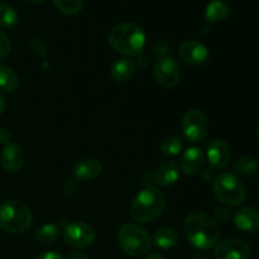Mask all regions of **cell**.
I'll list each match as a JSON object with an SVG mask.
<instances>
[{"mask_svg":"<svg viewBox=\"0 0 259 259\" xmlns=\"http://www.w3.org/2000/svg\"><path fill=\"white\" fill-rule=\"evenodd\" d=\"M101 163L95 158H83L73 166L72 174L80 181H93L101 174Z\"/></svg>","mask_w":259,"mask_h":259,"instance_id":"2e32d148","label":"cell"},{"mask_svg":"<svg viewBox=\"0 0 259 259\" xmlns=\"http://www.w3.org/2000/svg\"><path fill=\"white\" fill-rule=\"evenodd\" d=\"M250 248L244 240L230 238L218 243L214 252L215 259H248Z\"/></svg>","mask_w":259,"mask_h":259,"instance_id":"30bf717a","label":"cell"},{"mask_svg":"<svg viewBox=\"0 0 259 259\" xmlns=\"http://www.w3.org/2000/svg\"><path fill=\"white\" fill-rule=\"evenodd\" d=\"M4 109H5V100H4V98H3L2 94H0V114L4 111Z\"/></svg>","mask_w":259,"mask_h":259,"instance_id":"d6a6232c","label":"cell"},{"mask_svg":"<svg viewBox=\"0 0 259 259\" xmlns=\"http://www.w3.org/2000/svg\"><path fill=\"white\" fill-rule=\"evenodd\" d=\"M255 133H257V137H258V139H259V123H258V125H257V129H255Z\"/></svg>","mask_w":259,"mask_h":259,"instance_id":"e575fe53","label":"cell"},{"mask_svg":"<svg viewBox=\"0 0 259 259\" xmlns=\"http://www.w3.org/2000/svg\"><path fill=\"white\" fill-rule=\"evenodd\" d=\"M154 244L161 249H171L179 243V234L172 228H162L157 230L153 237Z\"/></svg>","mask_w":259,"mask_h":259,"instance_id":"d6986e66","label":"cell"},{"mask_svg":"<svg viewBox=\"0 0 259 259\" xmlns=\"http://www.w3.org/2000/svg\"><path fill=\"white\" fill-rule=\"evenodd\" d=\"M56 8L66 15H75L82 9L83 0H53Z\"/></svg>","mask_w":259,"mask_h":259,"instance_id":"484cf974","label":"cell"},{"mask_svg":"<svg viewBox=\"0 0 259 259\" xmlns=\"http://www.w3.org/2000/svg\"><path fill=\"white\" fill-rule=\"evenodd\" d=\"M18 24V15L10 5H0V27L4 29H13Z\"/></svg>","mask_w":259,"mask_h":259,"instance_id":"d4e9b609","label":"cell"},{"mask_svg":"<svg viewBox=\"0 0 259 259\" xmlns=\"http://www.w3.org/2000/svg\"><path fill=\"white\" fill-rule=\"evenodd\" d=\"M19 81L18 76L9 66H0V90L5 93H14Z\"/></svg>","mask_w":259,"mask_h":259,"instance_id":"7402d4cb","label":"cell"},{"mask_svg":"<svg viewBox=\"0 0 259 259\" xmlns=\"http://www.w3.org/2000/svg\"><path fill=\"white\" fill-rule=\"evenodd\" d=\"M118 242L125 254L141 258L148 254L152 248L148 233L137 224H125L119 229Z\"/></svg>","mask_w":259,"mask_h":259,"instance_id":"5b68a950","label":"cell"},{"mask_svg":"<svg viewBox=\"0 0 259 259\" xmlns=\"http://www.w3.org/2000/svg\"><path fill=\"white\" fill-rule=\"evenodd\" d=\"M184 233L186 239L194 248L207 250L218 244L220 228L218 223L204 211L191 212L184 222Z\"/></svg>","mask_w":259,"mask_h":259,"instance_id":"6da1fadb","label":"cell"},{"mask_svg":"<svg viewBox=\"0 0 259 259\" xmlns=\"http://www.w3.org/2000/svg\"><path fill=\"white\" fill-rule=\"evenodd\" d=\"M33 222L29 207L18 200H8L0 205V228L8 233L27 232Z\"/></svg>","mask_w":259,"mask_h":259,"instance_id":"277c9868","label":"cell"},{"mask_svg":"<svg viewBox=\"0 0 259 259\" xmlns=\"http://www.w3.org/2000/svg\"><path fill=\"white\" fill-rule=\"evenodd\" d=\"M214 194L227 206H239L245 201L247 190L237 175L223 172L214 181Z\"/></svg>","mask_w":259,"mask_h":259,"instance_id":"8992f818","label":"cell"},{"mask_svg":"<svg viewBox=\"0 0 259 259\" xmlns=\"http://www.w3.org/2000/svg\"><path fill=\"white\" fill-rule=\"evenodd\" d=\"M180 177V166L174 161H166L159 164L154 172V181L158 186L168 187Z\"/></svg>","mask_w":259,"mask_h":259,"instance_id":"e0dca14e","label":"cell"},{"mask_svg":"<svg viewBox=\"0 0 259 259\" xmlns=\"http://www.w3.org/2000/svg\"><path fill=\"white\" fill-rule=\"evenodd\" d=\"M144 259H164V258H163V255L158 254V253H152V254L147 255Z\"/></svg>","mask_w":259,"mask_h":259,"instance_id":"1f68e13d","label":"cell"},{"mask_svg":"<svg viewBox=\"0 0 259 259\" xmlns=\"http://www.w3.org/2000/svg\"><path fill=\"white\" fill-rule=\"evenodd\" d=\"M63 238L70 247L76 249H85L94 244L96 233L94 228L86 223L73 222L66 225Z\"/></svg>","mask_w":259,"mask_h":259,"instance_id":"ba28073f","label":"cell"},{"mask_svg":"<svg viewBox=\"0 0 259 259\" xmlns=\"http://www.w3.org/2000/svg\"><path fill=\"white\" fill-rule=\"evenodd\" d=\"M58 235H60V228L55 224H45L37 230L35 233V239L40 244H52L57 240Z\"/></svg>","mask_w":259,"mask_h":259,"instance_id":"cb8c5ba5","label":"cell"},{"mask_svg":"<svg viewBox=\"0 0 259 259\" xmlns=\"http://www.w3.org/2000/svg\"><path fill=\"white\" fill-rule=\"evenodd\" d=\"M184 148V139L177 136H171L164 138L159 144V151L163 156L174 157L181 153Z\"/></svg>","mask_w":259,"mask_h":259,"instance_id":"603a6c76","label":"cell"},{"mask_svg":"<svg viewBox=\"0 0 259 259\" xmlns=\"http://www.w3.org/2000/svg\"><path fill=\"white\" fill-rule=\"evenodd\" d=\"M27 2H29V3H42V2H45V0H27Z\"/></svg>","mask_w":259,"mask_h":259,"instance_id":"836d02e7","label":"cell"},{"mask_svg":"<svg viewBox=\"0 0 259 259\" xmlns=\"http://www.w3.org/2000/svg\"><path fill=\"white\" fill-rule=\"evenodd\" d=\"M10 48H12V45H10L9 38L4 32L0 30V62L9 56Z\"/></svg>","mask_w":259,"mask_h":259,"instance_id":"4316f807","label":"cell"},{"mask_svg":"<svg viewBox=\"0 0 259 259\" xmlns=\"http://www.w3.org/2000/svg\"><path fill=\"white\" fill-rule=\"evenodd\" d=\"M234 172L239 176L243 177H250L253 175L257 174L259 164L257 162V159L253 158V157L245 156V157H240L238 161H235L234 163Z\"/></svg>","mask_w":259,"mask_h":259,"instance_id":"44dd1931","label":"cell"},{"mask_svg":"<svg viewBox=\"0 0 259 259\" xmlns=\"http://www.w3.org/2000/svg\"><path fill=\"white\" fill-rule=\"evenodd\" d=\"M166 207L163 192L154 186H147L138 192L131 205V214L139 224H148L158 219Z\"/></svg>","mask_w":259,"mask_h":259,"instance_id":"7a4b0ae2","label":"cell"},{"mask_svg":"<svg viewBox=\"0 0 259 259\" xmlns=\"http://www.w3.org/2000/svg\"><path fill=\"white\" fill-rule=\"evenodd\" d=\"M179 56L185 63L191 66L204 65L209 58V50L199 40H185L179 47Z\"/></svg>","mask_w":259,"mask_h":259,"instance_id":"8fae6325","label":"cell"},{"mask_svg":"<svg viewBox=\"0 0 259 259\" xmlns=\"http://www.w3.org/2000/svg\"><path fill=\"white\" fill-rule=\"evenodd\" d=\"M10 132L5 128H0V142L4 144L10 143Z\"/></svg>","mask_w":259,"mask_h":259,"instance_id":"f1b7e54d","label":"cell"},{"mask_svg":"<svg viewBox=\"0 0 259 259\" xmlns=\"http://www.w3.org/2000/svg\"><path fill=\"white\" fill-rule=\"evenodd\" d=\"M207 162L214 169H224L229 164L232 158V152L228 143L223 139H214L207 146L206 156Z\"/></svg>","mask_w":259,"mask_h":259,"instance_id":"7c38bea8","label":"cell"},{"mask_svg":"<svg viewBox=\"0 0 259 259\" xmlns=\"http://www.w3.org/2000/svg\"><path fill=\"white\" fill-rule=\"evenodd\" d=\"M181 70L172 57H161L154 65V78L164 89H172L179 83Z\"/></svg>","mask_w":259,"mask_h":259,"instance_id":"9c48e42d","label":"cell"},{"mask_svg":"<svg viewBox=\"0 0 259 259\" xmlns=\"http://www.w3.org/2000/svg\"><path fill=\"white\" fill-rule=\"evenodd\" d=\"M215 217H217L219 220H222V222H228V220L232 218V212H230L228 209H217V211H215Z\"/></svg>","mask_w":259,"mask_h":259,"instance_id":"83f0119b","label":"cell"},{"mask_svg":"<svg viewBox=\"0 0 259 259\" xmlns=\"http://www.w3.org/2000/svg\"><path fill=\"white\" fill-rule=\"evenodd\" d=\"M229 13L230 9L227 3L222 2V0H212L207 4L206 10H205V17H206L207 22L217 23L225 19L229 15Z\"/></svg>","mask_w":259,"mask_h":259,"instance_id":"ffe728a7","label":"cell"},{"mask_svg":"<svg viewBox=\"0 0 259 259\" xmlns=\"http://www.w3.org/2000/svg\"><path fill=\"white\" fill-rule=\"evenodd\" d=\"M25 156L23 149L18 144L8 143L2 151L0 162L5 171L8 172H18L24 166Z\"/></svg>","mask_w":259,"mask_h":259,"instance_id":"5bb4252c","label":"cell"},{"mask_svg":"<svg viewBox=\"0 0 259 259\" xmlns=\"http://www.w3.org/2000/svg\"><path fill=\"white\" fill-rule=\"evenodd\" d=\"M66 259H89V255L82 252H72L67 255Z\"/></svg>","mask_w":259,"mask_h":259,"instance_id":"4dcf8cb0","label":"cell"},{"mask_svg":"<svg viewBox=\"0 0 259 259\" xmlns=\"http://www.w3.org/2000/svg\"><path fill=\"white\" fill-rule=\"evenodd\" d=\"M37 259H63L62 255L58 254V253L56 252H47L45 253V254L39 255Z\"/></svg>","mask_w":259,"mask_h":259,"instance_id":"f546056e","label":"cell"},{"mask_svg":"<svg viewBox=\"0 0 259 259\" xmlns=\"http://www.w3.org/2000/svg\"><path fill=\"white\" fill-rule=\"evenodd\" d=\"M234 224L242 232L255 233L259 230V210L254 207H240L234 214Z\"/></svg>","mask_w":259,"mask_h":259,"instance_id":"9a60e30c","label":"cell"},{"mask_svg":"<svg viewBox=\"0 0 259 259\" xmlns=\"http://www.w3.org/2000/svg\"><path fill=\"white\" fill-rule=\"evenodd\" d=\"M182 133L187 141L197 143L206 138L209 133V120L204 113L192 109L182 118Z\"/></svg>","mask_w":259,"mask_h":259,"instance_id":"52a82bcc","label":"cell"},{"mask_svg":"<svg viewBox=\"0 0 259 259\" xmlns=\"http://www.w3.org/2000/svg\"><path fill=\"white\" fill-rule=\"evenodd\" d=\"M108 42L116 52L133 57L141 55L146 45V34L136 23H121L110 30Z\"/></svg>","mask_w":259,"mask_h":259,"instance_id":"3957f363","label":"cell"},{"mask_svg":"<svg viewBox=\"0 0 259 259\" xmlns=\"http://www.w3.org/2000/svg\"><path fill=\"white\" fill-rule=\"evenodd\" d=\"M136 73V65L129 58H121L116 61L110 68V76L116 82H125L129 81Z\"/></svg>","mask_w":259,"mask_h":259,"instance_id":"ac0fdd59","label":"cell"},{"mask_svg":"<svg viewBox=\"0 0 259 259\" xmlns=\"http://www.w3.org/2000/svg\"><path fill=\"white\" fill-rule=\"evenodd\" d=\"M205 163V153L199 147H190L182 153L180 159V169L185 175L194 176L201 172Z\"/></svg>","mask_w":259,"mask_h":259,"instance_id":"4fadbf2b","label":"cell"}]
</instances>
